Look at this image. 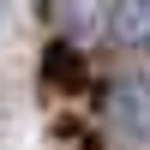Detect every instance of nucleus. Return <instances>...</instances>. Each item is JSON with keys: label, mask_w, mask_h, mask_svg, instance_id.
I'll list each match as a JSON object with an SVG mask.
<instances>
[{"label": "nucleus", "mask_w": 150, "mask_h": 150, "mask_svg": "<svg viewBox=\"0 0 150 150\" xmlns=\"http://www.w3.org/2000/svg\"><path fill=\"white\" fill-rule=\"evenodd\" d=\"M108 126L132 132V138H150V84L144 78H120L108 90Z\"/></svg>", "instance_id": "obj_1"}, {"label": "nucleus", "mask_w": 150, "mask_h": 150, "mask_svg": "<svg viewBox=\"0 0 150 150\" xmlns=\"http://www.w3.org/2000/svg\"><path fill=\"white\" fill-rule=\"evenodd\" d=\"M108 36L120 48H150V0H114L108 6Z\"/></svg>", "instance_id": "obj_2"}, {"label": "nucleus", "mask_w": 150, "mask_h": 150, "mask_svg": "<svg viewBox=\"0 0 150 150\" xmlns=\"http://www.w3.org/2000/svg\"><path fill=\"white\" fill-rule=\"evenodd\" d=\"M42 78H48V90H78L84 84V54L72 42H54L42 54Z\"/></svg>", "instance_id": "obj_3"}, {"label": "nucleus", "mask_w": 150, "mask_h": 150, "mask_svg": "<svg viewBox=\"0 0 150 150\" xmlns=\"http://www.w3.org/2000/svg\"><path fill=\"white\" fill-rule=\"evenodd\" d=\"M96 24H102V0H60V30H66V42L90 36Z\"/></svg>", "instance_id": "obj_4"}, {"label": "nucleus", "mask_w": 150, "mask_h": 150, "mask_svg": "<svg viewBox=\"0 0 150 150\" xmlns=\"http://www.w3.org/2000/svg\"><path fill=\"white\" fill-rule=\"evenodd\" d=\"M0 18H6V0H0Z\"/></svg>", "instance_id": "obj_5"}]
</instances>
